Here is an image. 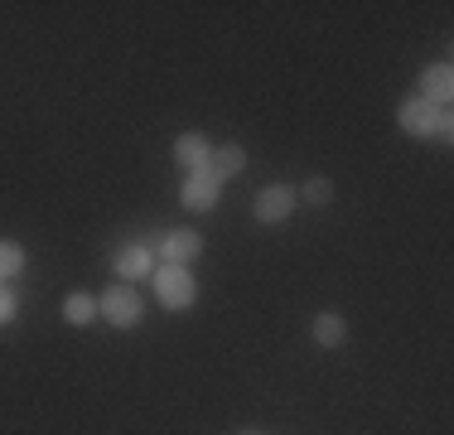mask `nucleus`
<instances>
[{
  "mask_svg": "<svg viewBox=\"0 0 454 435\" xmlns=\"http://www.w3.org/2000/svg\"><path fill=\"white\" fill-rule=\"evenodd\" d=\"M97 320H106L112 329H136L140 320H145V300H140L136 286H121V281H112V286L97 296Z\"/></svg>",
  "mask_w": 454,
  "mask_h": 435,
  "instance_id": "f257e3e1",
  "label": "nucleus"
},
{
  "mask_svg": "<svg viewBox=\"0 0 454 435\" xmlns=\"http://www.w3.org/2000/svg\"><path fill=\"white\" fill-rule=\"evenodd\" d=\"M150 286H155V300L165 304V310H189V304L199 300V281H193L189 266H165V261H160Z\"/></svg>",
  "mask_w": 454,
  "mask_h": 435,
  "instance_id": "f03ea898",
  "label": "nucleus"
},
{
  "mask_svg": "<svg viewBox=\"0 0 454 435\" xmlns=\"http://www.w3.org/2000/svg\"><path fill=\"white\" fill-rule=\"evenodd\" d=\"M445 112L450 107H430L426 97H406V102L396 107V126H402L411 140H435L440 136V116Z\"/></svg>",
  "mask_w": 454,
  "mask_h": 435,
  "instance_id": "7ed1b4c3",
  "label": "nucleus"
},
{
  "mask_svg": "<svg viewBox=\"0 0 454 435\" xmlns=\"http://www.w3.org/2000/svg\"><path fill=\"white\" fill-rule=\"evenodd\" d=\"M295 209H300V194L290 189V184H266V189L252 199V218L262 227H280Z\"/></svg>",
  "mask_w": 454,
  "mask_h": 435,
  "instance_id": "20e7f679",
  "label": "nucleus"
},
{
  "mask_svg": "<svg viewBox=\"0 0 454 435\" xmlns=\"http://www.w3.org/2000/svg\"><path fill=\"white\" fill-rule=\"evenodd\" d=\"M199 257H203V233H193V227H169L155 242V261H165V266H193Z\"/></svg>",
  "mask_w": 454,
  "mask_h": 435,
  "instance_id": "39448f33",
  "label": "nucleus"
},
{
  "mask_svg": "<svg viewBox=\"0 0 454 435\" xmlns=\"http://www.w3.org/2000/svg\"><path fill=\"white\" fill-rule=\"evenodd\" d=\"M155 247L150 242H126L121 252H116V281H121V286H131V281H150L155 276Z\"/></svg>",
  "mask_w": 454,
  "mask_h": 435,
  "instance_id": "423d86ee",
  "label": "nucleus"
},
{
  "mask_svg": "<svg viewBox=\"0 0 454 435\" xmlns=\"http://www.w3.org/2000/svg\"><path fill=\"white\" fill-rule=\"evenodd\" d=\"M208 160H213L208 136H203V130H179L175 136V165L184 170V179H189V174H203Z\"/></svg>",
  "mask_w": 454,
  "mask_h": 435,
  "instance_id": "0eeeda50",
  "label": "nucleus"
},
{
  "mask_svg": "<svg viewBox=\"0 0 454 435\" xmlns=\"http://www.w3.org/2000/svg\"><path fill=\"white\" fill-rule=\"evenodd\" d=\"M416 87H420L416 97H426L430 107H450L454 102V68H450L445 59L426 63V68H420V78H416Z\"/></svg>",
  "mask_w": 454,
  "mask_h": 435,
  "instance_id": "6e6552de",
  "label": "nucleus"
},
{
  "mask_svg": "<svg viewBox=\"0 0 454 435\" xmlns=\"http://www.w3.org/2000/svg\"><path fill=\"white\" fill-rule=\"evenodd\" d=\"M218 194H223V179H213V174L203 170V174H189V179H184L179 203L189 213H213V209H218Z\"/></svg>",
  "mask_w": 454,
  "mask_h": 435,
  "instance_id": "1a4fd4ad",
  "label": "nucleus"
},
{
  "mask_svg": "<svg viewBox=\"0 0 454 435\" xmlns=\"http://www.w3.org/2000/svg\"><path fill=\"white\" fill-rule=\"evenodd\" d=\"M309 339L319 348H343L348 344V320H343L339 310H319L315 320H309Z\"/></svg>",
  "mask_w": 454,
  "mask_h": 435,
  "instance_id": "9d476101",
  "label": "nucleus"
},
{
  "mask_svg": "<svg viewBox=\"0 0 454 435\" xmlns=\"http://www.w3.org/2000/svg\"><path fill=\"white\" fill-rule=\"evenodd\" d=\"M247 170V150L242 146H237V140H232V146H218V150H213V160H208V174H213V179H237V174H242Z\"/></svg>",
  "mask_w": 454,
  "mask_h": 435,
  "instance_id": "9b49d317",
  "label": "nucleus"
},
{
  "mask_svg": "<svg viewBox=\"0 0 454 435\" xmlns=\"http://www.w3.org/2000/svg\"><path fill=\"white\" fill-rule=\"evenodd\" d=\"M63 324H73V329H88V324H97V296L73 290V296L63 300Z\"/></svg>",
  "mask_w": 454,
  "mask_h": 435,
  "instance_id": "f8f14e48",
  "label": "nucleus"
},
{
  "mask_svg": "<svg viewBox=\"0 0 454 435\" xmlns=\"http://www.w3.org/2000/svg\"><path fill=\"white\" fill-rule=\"evenodd\" d=\"M25 266H29V252H25V247L10 242V237H0V286H10V281H15Z\"/></svg>",
  "mask_w": 454,
  "mask_h": 435,
  "instance_id": "ddd939ff",
  "label": "nucleus"
},
{
  "mask_svg": "<svg viewBox=\"0 0 454 435\" xmlns=\"http://www.w3.org/2000/svg\"><path fill=\"white\" fill-rule=\"evenodd\" d=\"M295 194L309 203V209H329V203H333V179H324V174H309L305 189H295Z\"/></svg>",
  "mask_w": 454,
  "mask_h": 435,
  "instance_id": "4468645a",
  "label": "nucleus"
},
{
  "mask_svg": "<svg viewBox=\"0 0 454 435\" xmlns=\"http://www.w3.org/2000/svg\"><path fill=\"white\" fill-rule=\"evenodd\" d=\"M15 314H20L15 290H10V286H0V329H5V324H15Z\"/></svg>",
  "mask_w": 454,
  "mask_h": 435,
  "instance_id": "2eb2a0df",
  "label": "nucleus"
},
{
  "mask_svg": "<svg viewBox=\"0 0 454 435\" xmlns=\"http://www.w3.org/2000/svg\"><path fill=\"white\" fill-rule=\"evenodd\" d=\"M242 435H262V431H242Z\"/></svg>",
  "mask_w": 454,
  "mask_h": 435,
  "instance_id": "dca6fc26",
  "label": "nucleus"
}]
</instances>
